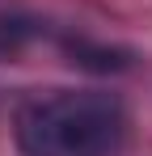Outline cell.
I'll return each mask as SVG.
<instances>
[{"instance_id":"6da1fadb","label":"cell","mask_w":152,"mask_h":156,"mask_svg":"<svg viewBox=\"0 0 152 156\" xmlns=\"http://www.w3.org/2000/svg\"><path fill=\"white\" fill-rule=\"evenodd\" d=\"M127 114L101 89H51L17 110L21 156H118Z\"/></svg>"}]
</instances>
